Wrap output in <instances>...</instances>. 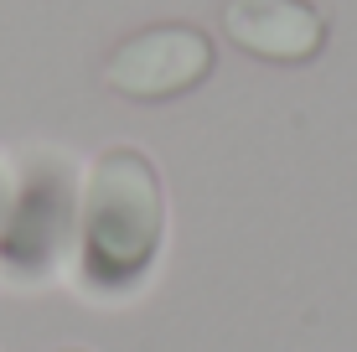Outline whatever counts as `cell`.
Returning <instances> with one entry per match:
<instances>
[{"label":"cell","instance_id":"cell-1","mask_svg":"<svg viewBox=\"0 0 357 352\" xmlns=\"http://www.w3.org/2000/svg\"><path fill=\"white\" fill-rule=\"evenodd\" d=\"M166 238L161 171L135 145H114L93 161L78 208V270L98 296H125L145 280Z\"/></svg>","mask_w":357,"mask_h":352},{"label":"cell","instance_id":"cell-2","mask_svg":"<svg viewBox=\"0 0 357 352\" xmlns=\"http://www.w3.org/2000/svg\"><path fill=\"white\" fill-rule=\"evenodd\" d=\"M213 63H218L213 36L171 21V26H145L125 36L114 47V57L104 63V83L119 99L161 104V99H181L187 89H197L213 72Z\"/></svg>","mask_w":357,"mask_h":352},{"label":"cell","instance_id":"cell-3","mask_svg":"<svg viewBox=\"0 0 357 352\" xmlns=\"http://www.w3.org/2000/svg\"><path fill=\"white\" fill-rule=\"evenodd\" d=\"M73 192L57 171H31L21 192L0 208V264L16 280H47L63 264L73 238Z\"/></svg>","mask_w":357,"mask_h":352},{"label":"cell","instance_id":"cell-4","mask_svg":"<svg viewBox=\"0 0 357 352\" xmlns=\"http://www.w3.org/2000/svg\"><path fill=\"white\" fill-rule=\"evenodd\" d=\"M223 31L259 63H311L326 47V21L311 0H228Z\"/></svg>","mask_w":357,"mask_h":352},{"label":"cell","instance_id":"cell-5","mask_svg":"<svg viewBox=\"0 0 357 352\" xmlns=\"http://www.w3.org/2000/svg\"><path fill=\"white\" fill-rule=\"evenodd\" d=\"M0 208H6V202H0Z\"/></svg>","mask_w":357,"mask_h":352}]
</instances>
